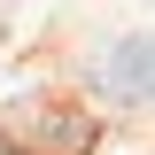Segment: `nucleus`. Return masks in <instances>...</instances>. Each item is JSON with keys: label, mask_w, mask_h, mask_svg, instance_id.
<instances>
[{"label": "nucleus", "mask_w": 155, "mask_h": 155, "mask_svg": "<svg viewBox=\"0 0 155 155\" xmlns=\"http://www.w3.org/2000/svg\"><path fill=\"white\" fill-rule=\"evenodd\" d=\"M0 147L8 155H93V116L70 101H16L0 109Z\"/></svg>", "instance_id": "f257e3e1"}, {"label": "nucleus", "mask_w": 155, "mask_h": 155, "mask_svg": "<svg viewBox=\"0 0 155 155\" xmlns=\"http://www.w3.org/2000/svg\"><path fill=\"white\" fill-rule=\"evenodd\" d=\"M101 93H109L116 109H147L155 101V31L116 39L109 54H101Z\"/></svg>", "instance_id": "f03ea898"}]
</instances>
